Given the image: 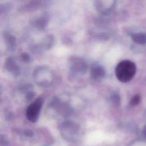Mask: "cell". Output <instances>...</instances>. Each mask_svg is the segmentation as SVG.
Listing matches in <instances>:
<instances>
[{
    "label": "cell",
    "instance_id": "obj_1",
    "mask_svg": "<svg viewBox=\"0 0 146 146\" xmlns=\"http://www.w3.org/2000/svg\"><path fill=\"white\" fill-rule=\"evenodd\" d=\"M136 72L135 63L129 60H123L119 62L115 68V75L121 82L127 83L131 81Z\"/></svg>",
    "mask_w": 146,
    "mask_h": 146
},
{
    "label": "cell",
    "instance_id": "obj_2",
    "mask_svg": "<svg viewBox=\"0 0 146 146\" xmlns=\"http://www.w3.org/2000/svg\"><path fill=\"white\" fill-rule=\"evenodd\" d=\"M70 68L73 74L82 75L87 71V64L83 59L77 56H73L70 60Z\"/></svg>",
    "mask_w": 146,
    "mask_h": 146
},
{
    "label": "cell",
    "instance_id": "obj_3",
    "mask_svg": "<svg viewBox=\"0 0 146 146\" xmlns=\"http://www.w3.org/2000/svg\"><path fill=\"white\" fill-rule=\"evenodd\" d=\"M106 71L103 67L99 64L92 66L90 70L91 78L95 81H100L105 76Z\"/></svg>",
    "mask_w": 146,
    "mask_h": 146
},
{
    "label": "cell",
    "instance_id": "obj_4",
    "mask_svg": "<svg viewBox=\"0 0 146 146\" xmlns=\"http://www.w3.org/2000/svg\"><path fill=\"white\" fill-rule=\"evenodd\" d=\"M114 1H97L96 7L102 13H107L113 6Z\"/></svg>",
    "mask_w": 146,
    "mask_h": 146
},
{
    "label": "cell",
    "instance_id": "obj_5",
    "mask_svg": "<svg viewBox=\"0 0 146 146\" xmlns=\"http://www.w3.org/2000/svg\"><path fill=\"white\" fill-rule=\"evenodd\" d=\"M40 107V103L35 102L32 104L31 107L29 108L28 111V117L31 121H34L38 114Z\"/></svg>",
    "mask_w": 146,
    "mask_h": 146
},
{
    "label": "cell",
    "instance_id": "obj_6",
    "mask_svg": "<svg viewBox=\"0 0 146 146\" xmlns=\"http://www.w3.org/2000/svg\"><path fill=\"white\" fill-rule=\"evenodd\" d=\"M131 39L138 44H146V33L143 32L133 33L131 35Z\"/></svg>",
    "mask_w": 146,
    "mask_h": 146
},
{
    "label": "cell",
    "instance_id": "obj_7",
    "mask_svg": "<svg viewBox=\"0 0 146 146\" xmlns=\"http://www.w3.org/2000/svg\"><path fill=\"white\" fill-rule=\"evenodd\" d=\"M110 101L112 106L116 107L120 104V97L117 93H112L110 97Z\"/></svg>",
    "mask_w": 146,
    "mask_h": 146
},
{
    "label": "cell",
    "instance_id": "obj_8",
    "mask_svg": "<svg viewBox=\"0 0 146 146\" xmlns=\"http://www.w3.org/2000/svg\"><path fill=\"white\" fill-rule=\"evenodd\" d=\"M140 100H141V97L140 95L136 94L131 98L129 102V104L132 106H135L138 105L140 103Z\"/></svg>",
    "mask_w": 146,
    "mask_h": 146
},
{
    "label": "cell",
    "instance_id": "obj_9",
    "mask_svg": "<svg viewBox=\"0 0 146 146\" xmlns=\"http://www.w3.org/2000/svg\"><path fill=\"white\" fill-rule=\"evenodd\" d=\"M143 135L146 137V125L144 127L143 131Z\"/></svg>",
    "mask_w": 146,
    "mask_h": 146
}]
</instances>
